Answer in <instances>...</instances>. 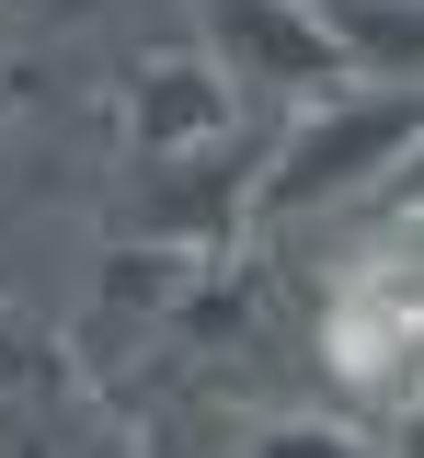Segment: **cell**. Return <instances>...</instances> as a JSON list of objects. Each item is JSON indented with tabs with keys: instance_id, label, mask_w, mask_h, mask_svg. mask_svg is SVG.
Instances as JSON below:
<instances>
[{
	"instance_id": "cell-1",
	"label": "cell",
	"mask_w": 424,
	"mask_h": 458,
	"mask_svg": "<svg viewBox=\"0 0 424 458\" xmlns=\"http://www.w3.org/2000/svg\"><path fill=\"white\" fill-rule=\"evenodd\" d=\"M321 344H333V367H344L356 390H390V378L413 367V264H367V276H344Z\"/></svg>"
}]
</instances>
